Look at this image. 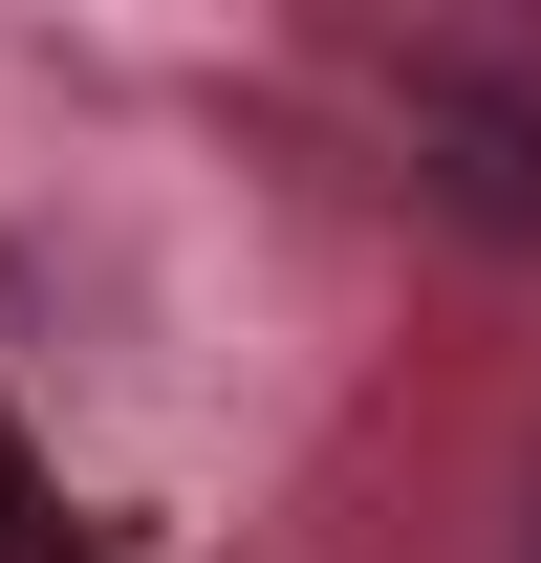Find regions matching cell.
I'll return each instance as SVG.
<instances>
[{
  "instance_id": "1",
  "label": "cell",
  "mask_w": 541,
  "mask_h": 563,
  "mask_svg": "<svg viewBox=\"0 0 541 563\" xmlns=\"http://www.w3.org/2000/svg\"><path fill=\"white\" fill-rule=\"evenodd\" d=\"M411 196L541 261V44H411Z\"/></svg>"
},
{
  "instance_id": "2",
  "label": "cell",
  "mask_w": 541,
  "mask_h": 563,
  "mask_svg": "<svg viewBox=\"0 0 541 563\" xmlns=\"http://www.w3.org/2000/svg\"><path fill=\"white\" fill-rule=\"evenodd\" d=\"M0 563H66V520H44V477L0 455Z\"/></svg>"
}]
</instances>
